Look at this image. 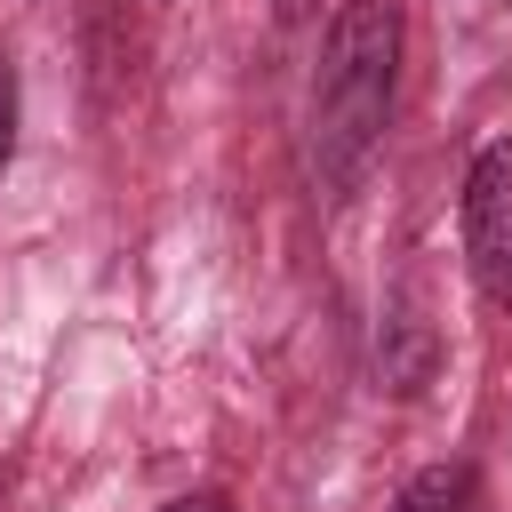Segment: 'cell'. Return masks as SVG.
<instances>
[{
    "mask_svg": "<svg viewBox=\"0 0 512 512\" xmlns=\"http://www.w3.org/2000/svg\"><path fill=\"white\" fill-rule=\"evenodd\" d=\"M392 512H472V464H424L392 496Z\"/></svg>",
    "mask_w": 512,
    "mask_h": 512,
    "instance_id": "3957f363",
    "label": "cell"
},
{
    "mask_svg": "<svg viewBox=\"0 0 512 512\" xmlns=\"http://www.w3.org/2000/svg\"><path fill=\"white\" fill-rule=\"evenodd\" d=\"M400 88V8L392 0H336L320 32V72H312V176L320 192H344L392 120Z\"/></svg>",
    "mask_w": 512,
    "mask_h": 512,
    "instance_id": "6da1fadb",
    "label": "cell"
},
{
    "mask_svg": "<svg viewBox=\"0 0 512 512\" xmlns=\"http://www.w3.org/2000/svg\"><path fill=\"white\" fill-rule=\"evenodd\" d=\"M8 144H16V80L0 64V160H8Z\"/></svg>",
    "mask_w": 512,
    "mask_h": 512,
    "instance_id": "277c9868",
    "label": "cell"
},
{
    "mask_svg": "<svg viewBox=\"0 0 512 512\" xmlns=\"http://www.w3.org/2000/svg\"><path fill=\"white\" fill-rule=\"evenodd\" d=\"M272 16L280 24H304V16H320V0H272Z\"/></svg>",
    "mask_w": 512,
    "mask_h": 512,
    "instance_id": "8992f818",
    "label": "cell"
},
{
    "mask_svg": "<svg viewBox=\"0 0 512 512\" xmlns=\"http://www.w3.org/2000/svg\"><path fill=\"white\" fill-rule=\"evenodd\" d=\"M160 512H232V496H224V488H192V496H176V504H160Z\"/></svg>",
    "mask_w": 512,
    "mask_h": 512,
    "instance_id": "5b68a950",
    "label": "cell"
},
{
    "mask_svg": "<svg viewBox=\"0 0 512 512\" xmlns=\"http://www.w3.org/2000/svg\"><path fill=\"white\" fill-rule=\"evenodd\" d=\"M464 256L480 296L512 312V144H488L464 168Z\"/></svg>",
    "mask_w": 512,
    "mask_h": 512,
    "instance_id": "7a4b0ae2",
    "label": "cell"
}]
</instances>
